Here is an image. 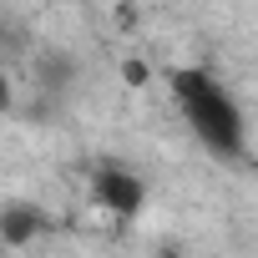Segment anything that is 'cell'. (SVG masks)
<instances>
[{"instance_id":"1","label":"cell","mask_w":258,"mask_h":258,"mask_svg":"<svg viewBox=\"0 0 258 258\" xmlns=\"http://www.w3.org/2000/svg\"><path fill=\"white\" fill-rule=\"evenodd\" d=\"M167 81H172V96H177L187 126L203 137V147L218 152V157H243V147H248L243 111H238V101L213 81V71H203V66H177Z\"/></svg>"},{"instance_id":"2","label":"cell","mask_w":258,"mask_h":258,"mask_svg":"<svg viewBox=\"0 0 258 258\" xmlns=\"http://www.w3.org/2000/svg\"><path fill=\"white\" fill-rule=\"evenodd\" d=\"M91 203L106 208L111 218H137L147 208V182L137 172H126L121 162H101L91 172Z\"/></svg>"},{"instance_id":"3","label":"cell","mask_w":258,"mask_h":258,"mask_svg":"<svg viewBox=\"0 0 258 258\" xmlns=\"http://www.w3.org/2000/svg\"><path fill=\"white\" fill-rule=\"evenodd\" d=\"M51 218L41 203H26V198H11L6 208H0V243L6 248H31L36 238H46Z\"/></svg>"},{"instance_id":"4","label":"cell","mask_w":258,"mask_h":258,"mask_svg":"<svg viewBox=\"0 0 258 258\" xmlns=\"http://www.w3.org/2000/svg\"><path fill=\"white\" fill-rule=\"evenodd\" d=\"M76 76H81V61H76L66 46H46V51L36 56V91H41V96L61 101V96L76 86Z\"/></svg>"},{"instance_id":"5","label":"cell","mask_w":258,"mask_h":258,"mask_svg":"<svg viewBox=\"0 0 258 258\" xmlns=\"http://www.w3.org/2000/svg\"><path fill=\"white\" fill-rule=\"evenodd\" d=\"M121 81H126V86H147V81H152V66L137 61V56H132V61H121Z\"/></svg>"},{"instance_id":"6","label":"cell","mask_w":258,"mask_h":258,"mask_svg":"<svg viewBox=\"0 0 258 258\" xmlns=\"http://www.w3.org/2000/svg\"><path fill=\"white\" fill-rule=\"evenodd\" d=\"M6 106H11V81L0 76V111H6Z\"/></svg>"},{"instance_id":"7","label":"cell","mask_w":258,"mask_h":258,"mask_svg":"<svg viewBox=\"0 0 258 258\" xmlns=\"http://www.w3.org/2000/svg\"><path fill=\"white\" fill-rule=\"evenodd\" d=\"M152 258H182V253H177V248H172V243H162V248H157V253H152Z\"/></svg>"}]
</instances>
